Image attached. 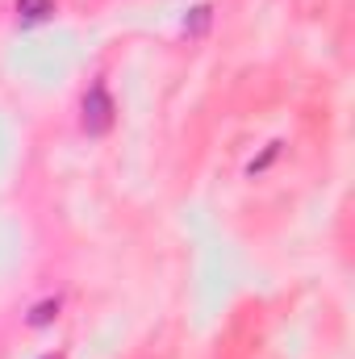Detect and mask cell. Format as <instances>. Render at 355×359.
Wrapping results in <instances>:
<instances>
[{
	"instance_id": "obj_1",
	"label": "cell",
	"mask_w": 355,
	"mask_h": 359,
	"mask_svg": "<svg viewBox=\"0 0 355 359\" xmlns=\"http://www.w3.org/2000/svg\"><path fill=\"white\" fill-rule=\"evenodd\" d=\"M113 117H117V104H113L109 88L96 80V84L84 92V104H80V126H84V134L100 138V134H109V130H113Z\"/></svg>"
},
{
	"instance_id": "obj_2",
	"label": "cell",
	"mask_w": 355,
	"mask_h": 359,
	"mask_svg": "<svg viewBox=\"0 0 355 359\" xmlns=\"http://www.w3.org/2000/svg\"><path fill=\"white\" fill-rule=\"evenodd\" d=\"M55 13V0H17V21L21 25H38Z\"/></svg>"
},
{
	"instance_id": "obj_3",
	"label": "cell",
	"mask_w": 355,
	"mask_h": 359,
	"mask_svg": "<svg viewBox=\"0 0 355 359\" xmlns=\"http://www.w3.org/2000/svg\"><path fill=\"white\" fill-rule=\"evenodd\" d=\"M209 21H213V8H209V4H196V8L184 17V29H188V34H205Z\"/></svg>"
},
{
	"instance_id": "obj_4",
	"label": "cell",
	"mask_w": 355,
	"mask_h": 359,
	"mask_svg": "<svg viewBox=\"0 0 355 359\" xmlns=\"http://www.w3.org/2000/svg\"><path fill=\"white\" fill-rule=\"evenodd\" d=\"M55 313H59V297H55V301H42V305H34V313H29V326H46V322H55Z\"/></svg>"
},
{
	"instance_id": "obj_5",
	"label": "cell",
	"mask_w": 355,
	"mask_h": 359,
	"mask_svg": "<svg viewBox=\"0 0 355 359\" xmlns=\"http://www.w3.org/2000/svg\"><path fill=\"white\" fill-rule=\"evenodd\" d=\"M42 359H59V355H42Z\"/></svg>"
}]
</instances>
